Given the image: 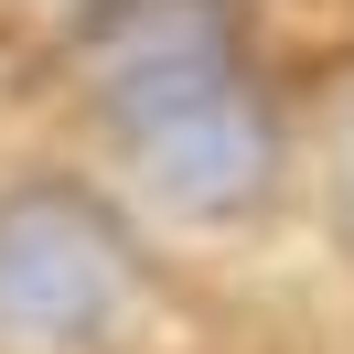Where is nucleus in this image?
<instances>
[{
	"label": "nucleus",
	"mask_w": 354,
	"mask_h": 354,
	"mask_svg": "<svg viewBox=\"0 0 354 354\" xmlns=\"http://www.w3.org/2000/svg\"><path fill=\"white\" fill-rule=\"evenodd\" d=\"M140 247L108 194L75 172H22L0 194V333L32 354H75L129 311Z\"/></svg>",
	"instance_id": "1"
},
{
	"label": "nucleus",
	"mask_w": 354,
	"mask_h": 354,
	"mask_svg": "<svg viewBox=\"0 0 354 354\" xmlns=\"http://www.w3.org/2000/svg\"><path fill=\"white\" fill-rule=\"evenodd\" d=\"M118 151H129L140 194H151L161 215L215 225V215H247V204L268 194L279 129H268L258 86H247V75H225V86H204V97H172V108L129 118V129H118Z\"/></svg>",
	"instance_id": "2"
},
{
	"label": "nucleus",
	"mask_w": 354,
	"mask_h": 354,
	"mask_svg": "<svg viewBox=\"0 0 354 354\" xmlns=\"http://www.w3.org/2000/svg\"><path fill=\"white\" fill-rule=\"evenodd\" d=\"M86 75H97V118L129 129V118L204 97L225 75H247L236 54V11L225 0H108L86 32Z\"/></svg>",
	"instance_id": "3"
},
{
	"label": "nucleus",
	"mask_w": 354,
	"mask_h": 354,
	"mask_svg": "<svg viewBox=\"0 0 354 354\" xmlns=\"http://www.w3.org/2000/svg\"><path fill=\"white\" fill-rule=\"evenodd\" d=\"M344 194H354V118H344Z\"/></svg>",
	"instance_id": "4"
}]
</instances>
